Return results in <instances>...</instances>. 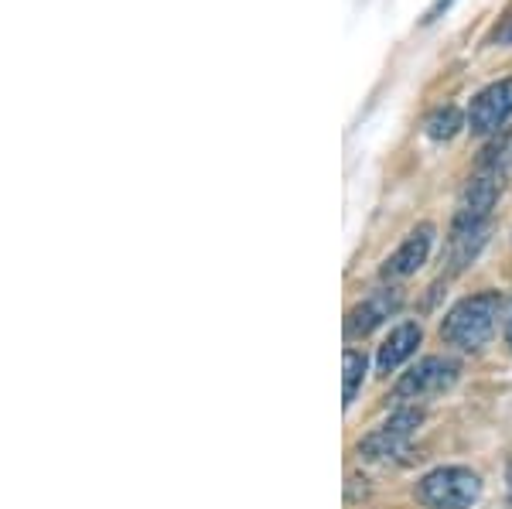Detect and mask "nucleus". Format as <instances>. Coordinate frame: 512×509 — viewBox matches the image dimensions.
<instances>
[{
  "label": "nucleus",
  "instance_id": "1",
  "mask_svg": "<svg viewBox=\"0 0 512 509\" xmlns=\"http://www.w3.org/2000/svg\"><path fill=\"white\" fill-rule=\"evenodd\" d=\"M499 305L502 301L495 291L472 294V298H465L448 318H444L441 335L451 346H458L465 352H478L482 346H489V339L495 332V318H499Z\"/></svg>",
  "mask_w": 512,
  "mask_h": 509
},
{
  "label": "nucleus",
  "instance_id": "2",
  "mask_svg": "<svg viewBox=\"0 0 512 509\" xmlns=\"http://www.w3.org/2000/svg\"><path fill=\"white\" fill-rule=\"evenodd\" d=\"M482 496V482L468 469H437L424 475L417 486V499L431 509H472Z\"/></svg>",
  "mask_w": 512,
  "mask_h": 509
},
{
  "label": "nucleus",
  "instance_id": "3",
  "mask_svg": "<svg viewBox=\"0 0 512 509\" xmlns=\"http://www.w3.org/2000/svg\"><path fill=\"white\" fill-rule=\"evenodd\" d=\"M454 380H458V363L444 356H431L424 363H417L396 383V397L400 400H424V397H437V393L451 390Z\"/></svg>",
  "mask_w": 512,
  "mask_h": 509
},
{
  "label": "nucleus",
  "instance_id": "4",
  "mask_svg": "<svg viewBox=\"0 0 512 509\" xmlns=\"http://www.w3.org/2000/svg\"><path fill=\"white\" fill-rule=\"evenodd\" d=\"M420 421H424V414H420V410H396L390 421L379 424L373 434H366V438H362L359 451L366 458H373V462H376V458H393L396 451L407 448V441L417 434Z\"/></svg>",
  "mask_w": 512,
  "mask_h": 509
},
{
  "label": "nucleus",
  "instance_id": "5",
  "mask_svg": "<svg viewBox=\"0 0 512 509\" xmlns=\"http://www.w3.org/2000/svg\"><path fill=\"white\" fill-rule=\"evenodd\" d=\"M509 117H512V79H499L472 100L468 127H472V134H495Z\"/></svg>",
  "mask_w": 512,
  "mask_h": 509
},
{
  "label": "nucleus",
  "instance_id": "6",
  "mask_svg": "<svg viewBox=\"0 0 512 509\" xmlns=\"http://www.w3.org/2000/svg\"><path fill=\"white\" fill-rule=\"evenodd\" d=\"M400 305H403V294L396 291V287H379L362 305H355L349 311V318H345V335H349V339H362V335H369L373 328L383 325L393 311H400Z\"/></svg>",
  "mask_w": 512,
  "mask_h": 509
},
{
  "label": "nucleus",
  "instance_id": "7",
  "mask_svg": "<svg viewBox=\"0 0 512 509\" xmlns=\"http://www.w3.org/2000/svg\"><path fill=\"white\" fill-rule=\"evenodd\" d=\"M431 243H434V226H417L414 233L407 236L396 253H390V260L383 264V277L386 281H400V277H410L417 274L420 267L427 264V253H431Z\"/></svg>",
  "mask_w": 512,
  "mask_h": 509
},
{
  "label": "nucleus",
  "instance_id": "8",
  "mask_svg": "<svg viewBox=\"0 0 512 509\" xmlns=\"http://www.w3.org/2000/svg\"><path fill=\"white\" fill-rule=\"evenodd\" d=\"M420 335H424V332H420V325H414V322H403L400 328H393V335L383 342V349H379V359H376L379 373L390 376L396 366L407 363V359L414 356L417 346H420Z\"/></svg>",
  "mask_w": 512,
  "mask_h": 509
},
{
  "label": "nucleus",
  "instance_id": "9",
  "mask_svg": "<svg viewBox=\"0 0 512 509\" xmlns=\"http://www.w3.org/2000/svg\"><path fill=\"white\" fill-rule=\"evenodd\" d=\"M461 127H465V120H461L458 106H441V110H434L424 123V130H427L431 141H451Z\"/></svg>",
  "mask_w": 512,
  "mask_h": 509
},
{
  "label": "nucleus",
  "instance_id": "10",
  "mask_svg": "<svg viewBox=\"0 0 512 509\" xmlns=\"http://www.w3.org/2000/svg\"><path fill=\"white\" fill-rule=\"evenodd\" d=\"M362 376H366V356L349 349V352H345V407H349L355 400V393H359Z\"/></svg>",
  "mask_w": 512,
  "mask_h": 509
},
{
  "label": "nucleus",
  "instance_id": "11",
  "mask_svg": "<svg viewBox=\"0 0 512 509\" xmlns=\"http://www.w3.org/2000/svg\"><path fill=\"white\" fill-rule=\"evenodd\" d=\"M448 7H451V0H434V7H431V11H427V18H424V21H427V24L437 21L444 11H448Z\"/></svg>",
  "mask_w": 512,
  "mask_h": 509
},
{
  "label": "nucleus",
  "instance_id": "12",
  "mask_svg": "<svg viewBox=\"0 0 512 509\" xmlns=\"http://www.w3.org/2000/svg\"><path fill=\"white\" fill-rule=\"evenodd\" d=\"M506 342L512 346V308H509V318H506Z\"/></svg>",
  "mask_w": 512,
  "mask_h": 509
},
{
  "label": "nucleus",
  "instance_id": "13",
  "mask_svg": "<svg viewBox=\"0 0 512 509\" xmlns=\"http://www.w3.org/2000/svg\"><path fill=\"white\" fill-rule=\"evenodd\" d=\"M509 489H512V469H509Z\"/></svg>",
  "mask_w": 512,
  "mask_h": 509
}]
</instances>
